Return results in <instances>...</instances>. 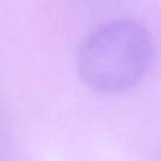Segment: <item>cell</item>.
I'll use <instances>...</instances> for the list:
<instances>
[{"label":"cell","mask_w":161,"mask_h":161,"mask_svg":"<svg viewBox=\"0 0 161 161\" xmlns=\"http://www.w3.org/2000/svg\"><path fill=\"white\" fill-rule=\"evenodd\" d=\"M154 55L153 36L142 23L113 20L96 28L80 45L79 75L95 91L119 93L144 78Z\"/></svg>","instance_id":"6da1fadb"}]
</instances>
